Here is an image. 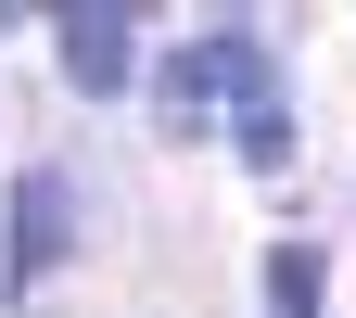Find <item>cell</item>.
I'll list each match as a JSON object with an SVG mask.
<instances>
[{"mask_svg": "<svg viewBox=\"0 0 356 318\" xmlns=\"http://www.w3.org/2000/svg\"><path fill=\"white\" fill-rule=\"evenodd\" d=\"M267 89H280V77H267V38H254V26H204L191 51L165 64V141H204L216 115L267 102Z\"/></svg>", "mask_w": 356, "mask_h": 318, "instance_id": "cell-1", "label": "cell"}, {"mask_svg": "<svg viewBox=\"0 0 356 318\" xmlns=\"http://www.w3.org/2000/svg\"><path fill=\"white\" fill-rule=\"evenodd\" d=\"M64 255H76V178H64V166H26V178H13V267L51 280Z\"/></svg>", "mask_w": 356, "mask_h": 318, "instance_id": "cell-2", "label": "cell"}, {"mask_svg": "<svg viewBox=\"0 0 356 318\" xmlns=\"http://www.w3.org/2000/svg\"><path fill=\"white\" fill-rule=\"evenodd\" d=\"M51 38H64V77L89 89V102H115V89L140 77V13H64Z\"/></svg>", "mask_w": 356, "mask_h": 318, "instance_id": "cell-3", "label": "cell"}, {"mask_svg": "<svg viewBox=\"0 0 356 318\" xmlns=\"http://www.w3.org/2000/svg\"><path fill=\"white\" fill-rule=\"evenodd\" d=\"M267 318H331V267H318V242H280V255H267Z\"/></svg>", "mask_w": 356, "mask_h": 318, "instance_id": "cell-4", "label": "cell"}, {"mask_svg": "<svg viewBox=\"0 0 356 318\" xmlns=\"http://www.w3.org/2000/svg\"><path fill=\"white\" fill-rule=\"evenodd\" d=\"M229 153H242V166H267V178L293 166V102H280V89H267V102H242V115H229Z\"/></svg>", "mask_w": 356, "mask_h": 318, "instance_id": "cell-5", "label": "cell"}]
</instances>
